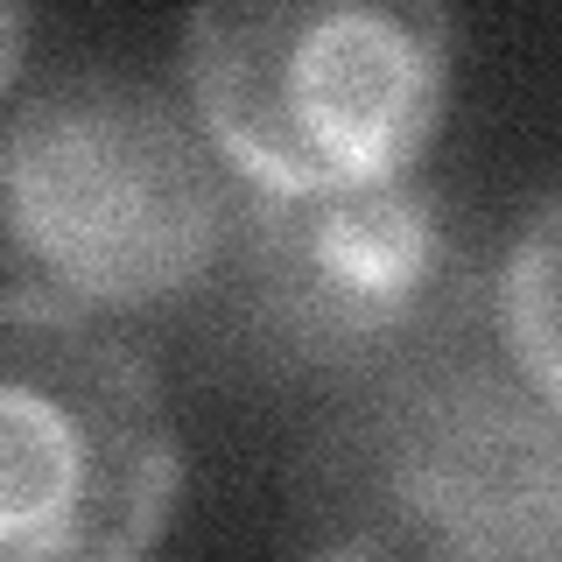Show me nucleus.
Returning a JSON list of instances; mask_svg holds the SVG:
<instances>
[{"label": "nucleus", "mask_w": 562, "mask_h": 562, "mask_svg": "<svg viewBox=\"0 0 562 562\" xmlns=\"http://www.w3.org/2000/svg\"><path fill=\"white\" fill-rule=\"evenodd\" d=\"M190 99L254 190L408 176L450 92L443 0H198Z\"/></svg>", "instance_id": "1"}, {"label": "nucleus", "mask_w": 562, "mask_h": 562, "mask_svg": "<svg viewBox=\"0 0 562 562\" xmlns=\"http://www.w3.org/2000/svg\"><path fill=\"white\" fill-rule=\"evenodd\" d=\"M218 233L211 155L140 85L70 78L0 140V239L70 303H162L211 268Z\"/></svg>", "instance_id": "2"}, {"label": "nucleus", "mask_w": 562, "mask_h": 562, "mask_svg": "<svg viewBox=\"0 0 562 562\" xmlns=\"http://www.w3.org/2000/svg\"><path fill=\"white\" fill-rule=\"evenodd\" d=\"M176 485L148 366L70 303L0 289V562L140 555Z\"/></svg>", "instance_id": "3"}, {"label": "nucleus", "mask_w": 562, "mask_h": 562, "mask_svg": "<svg viewBox=\"0 0 562 562\" xmlns=\"http://www.w3.org/2000/svg\"><path fill=\"white\" fill-rule=\"evenodd\" d=\"M254 281L295 351L351 359L429 310V295L443 289V225L408 176L260 190Z\"/></svg>", "instance_id": "4"}, {"label": "nucleus", "mask_w": 562, "mask_h": 562, "mask_svg": "<svg viewBox=\"0 0 562 562\" xmlns=\"http://www.w3.org/2000/svg\"><path fill=\"white\" fill-rule=\"evenodd\" d=\"M380 499L401 520L380 549H520L514 514L555 520V408L514 415L485 386L429 401L401 422Z\"/></svg>", "instance_id": "5"}, {"label": "nucleus", "mask_w": 562, "mask_h": 562, "mask_svg": "<svg viewBox=\"0 0 562 562\" xmlns=\"http://www.w3.org/2000/svg\"><path fill=\"white\" fill-rule=\"evenodd\" d=\"M506 338L520 345V366L541 401H555V211H541L535 239L520 246L506 281Z\"/></svg>", "instance_id": "6"}, {"label": "nucleus", "mask_w": 562, "mask_h": 562, "mask_svg": "<svg viewBox=\"0 0 562 562\" xmlns=\"http://www.w3.org/2000/svg\"><path fill=\"white\" fill-rule=\"evenodd\" d=\"M22 35H29V8L22 0H0V92H8L14 70H22Z\"/></svg>", "instance_id": "7"}]
</instances>
